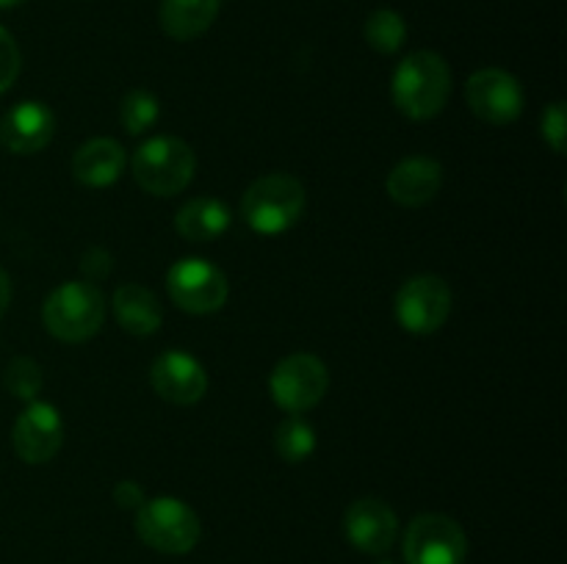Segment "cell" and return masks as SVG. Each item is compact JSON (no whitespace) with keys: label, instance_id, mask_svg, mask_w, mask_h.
<instances>
[{"label":"cell","instance_id":"obj_14","mask_svg":"<svg viewBox=\"0 0 567 564\" xmlns=\"http://www.w3.org/2000/svg\"><path fill=\"white\" fill-rule=\"evenodd\" d=\"M55 114L39 100H22L0 119V144L14 155H33L53 142Z\"/></svg>","mask_w":567,"mask_h":564},{"label":"cell","instance_id":"obj_24","mask_svg":"<svg viewBox=\"0 0 567 564\" xmlns=\"http://www.w3.org/2000/svg\"><path fill=\"white\" fill-rule=\"evenodd\" d=\"M20 66H22L20 48H17L14 36L0 25V94L9 92L11 83H14L17 75H20Z\"/></svg>","mask_w":567,"mask_h":564},{"label":"cell","instance_id":"obj_12","mask_svg":"<svg viewBox=\"0 0 567 564\" xmlns=\"http://www.w3.org/2000/svg\"><path fill=\"white\" fill-rule=\"evenodd\" d=\"M150 385L164 401L175 404V407H192V404L203 401L208 393V374L197 357L175 348V352H164L161 357H155L153 368H150Z\"/></svg>","mask_w":567,"mask_h":564},{"label":"cell","instance_id":"obj_1","mask_svg":"<svg viewBox=\"0 0 567 564\" xmlns=\"http://www.w3.org/2000/svg\"><path fill=\"white\" fill-rule=\"evenodd\" d=\"M396 108L408 119L426 122L441 114L452 94V70L446 59L432 50H415L399 61L391 81Z\"/></svg>","mask_w":567,"mask_h":564},{"label":"cell","instance_id":"obj_25","mask_svg":"<svg viewBox=\"0 0 567 564\" xmlns=\"http://www.w3.org/2000/svg\"><path fill=\"white\" fill-rule=\"evenodd\" d=\"M565 136H567L565 103L563 100H557V103H551L546 111H543V138L551 144L554 153L565 155Z\"/></svg>","mask_w":567,"mask_h":564},{"label":"cell","instance_id":"obj_28","mask_svg":"<svg viewBox=\"0 0 567 564\" xmlns=\"http://www.w3.org/2000/svg\"><path fill=\"white\" fill-rule=\"evenodd\" d=\"M9 302H11V280L9 274H6L3 265H0V318H3L6 310H9Z\"/></svg>","mask_w":567,"mask_h":564},{"label":"cell","instance_id":"obj_4","mask_svg":"<svg viewBox=\"0 0 567 564\" xmlns=\"http://www.w3.org/2000/svg\"><path fill=\"white\" fill-rule=\"evenodd\" d=\"M133 177L153 197H175L197 171V155L183 138L153 136L133 153Z\"/></svg>","mask_w":567,"mask_h":564},{"label":"cell","instance_id":"obj_18","mask_svg":"<svg viewBox=\"0 0 567 564\" xmlns=\"http://www.w3.org/2000/svg\"><path fill=\"white\" fill-rule=\"evenodd\" d=\"M221 0H161L158 20L166 36L192 42L216 22Z\"/></svg>","mask_w":567,"mask_h":564},{"label":"cell","instance_id":"obj_21","mask_svg":"<svg viewBox=\"0 0 567 564\" xmlns=\"http://www.w3.org/2000/svg\"><path fill=\"white\" fill-rule=\"evenodd\" d=\"M365 42L382 55H393L404 48L408 42V22L402 20V14L393 9H377L374 14L365 20Z\"/></svg>","mask_w":567,"mask_h":564},{"label":"cell","instance_id":"obj_26","mask_svg":"<svg viewBox=\"0 0 567 564\" xmlns=\"http://www.w3.org/2000/svg\"><path fill=\"white\" fill-rule=\"evenodd\" d=\"M81 269H83V274H86V282L103 280V276L111 274V254L105 252L103 247L89 249L81 260Z\"/></svg>","mask_w":567,"mask_h":564},{"label":"cell","instance_id":"obj_29","mask_svg":"<svg viewBox=\"0 0 567 564\" xmlns=\"http://www.w3.org/2000/svg\"><path fill=\"white\" fill-rule=\"evenodd\" d=\"M22 0H0V9H11V6H20Z\"/></svg>","mask_w":567,"mask_h":564},{"label":"cell","instance_id":"obj_3","mask_svg":"<svg viewBox=\"0 0 567 564\" xmlns=\"http://www.w3.org/2000/svg\"><path fill=\"white\" fill-rule=\"evenodd\" d=\"M44 330L61 343H83L105 321V296L94 282L70 280L55 288L42 304Z\"/></svg>","mask_w":567,"mask_h":564},{"label":"cell","instance_id":"obj_13","mask_svg":"<svg viewBox=\"0 0 567 564\" xmlns=\"http://www.w3.org/2000/svg\"><path fill=\"white\" fill-rule=\"evenodd\" d=\"M343 534L360 553L382 556L396 542V512L385 501H380V498H360L343 514Z\"/></svg>","mask_w":567,"mask_h":564},{"label":"cell","instance_id":"obj_9","mask_svg":"<svg viewBox=\"0 0 567 564\" xmlns=\"http://www.w3.org/2000/svg\"><path fill=\"white\" fill-rule=\"evenodd\" d=\"M465 556H468L465 531L449 514H419L404 531V562L408 564H463Z\"/></svg>","mask_w":567,"mask_h":564},{"label":"cell","instance_id":"obj_30","mask_svg":"<svg viewBox=\"0 0 567 564\" xmlns=\"http://www.w3.org/2000/svg\"><path fill=\"white\" fill-rule=\"evenodd\" d=\"M377 564H393V562H377Z\"/></svg>","mask_w":567,"mask_h":564},{"label":"cell","instance_id":"obj_11","mask_svg":"<svg viewBox=\"0 0 567 564\" xmlns=\"http://www.w3.org/2000/svg\"><path fill=\"white\" fill-rule=\"evenodd\" d=\"M11 446L25 464H48L64 446V420L48 401H31L11 429Z\"/></svg>","mask_w":567,"mask_h":564},{"label":"cell","instance_id":"obj_5","mask_svg":"<svg viewBox=\"0 0 567 564\" xmlns=\"http://www.w3.org/2000/svg\"><path fill=\"white\" fill-rule=\"evenodd\" d=\"M136 531L144 545L172 556L194 551L203 536L197 512L186 501L169 495L150 498L136 509Z\"/></svg>","mask_w":567,"mask_h":564},{"label":"cell","instance_id":"obj_19","mask_svg":"<svg viewBox=\"0 0 567 564\" xmlns=\"http://www.w3.org/2000/svg\"><path fill=\"white\" fill-rule=\"evenodd\" d=\"M233 213L221 199L216 197H197L183 205L175 216V227L186 241H216L230 230Z\"/></svg>","mask_w":567,"mask_h":564},{"label":"cell","instance_id":"obj_15","mask_svg":"<svg viewBox=\"0 0 567 564\" xmlns=\"http://www.w3.org/2000/svg\"><path fill=\"white\" fill-rule=\"evenodd\" d=\"M443 166L430 155H410L399 160L388 175V197L402 208H421L441 194Z\"/></svg>","mask_w":567,"mask_h":564},{"label":"cell","instance_id":"obj_10","mask_svg":"<svg viewBox=\"0 0 567 564\" xmlns=\"http://www.w3.org/2000/svg\"><path fill=\"white\" fill-rule=\"evenodd\" d=\"M465 100L474 116H480L487 125H509L524 114V88H520L518 77L509 72L496 70H480L468 77L465 83Z\"/></svg>","mask_w":567,"mask_h":564},{"label":"cell","instance_id":"obj_20","mask_svg":"<svg viewBox=\"0 0 567 564\" xmlns=\"http://www.w3.org/2000/svg\"><path fill=\"white\" fill-rule=\"evenodd\" d=\"M275 451L282 462H308L316 451V429L302 415H288L275 429Z\"/></svg>","mask_w":567,"mask_h":564},{"label":"cell","instance_id":"obj_22","mask_svg":"<svg viewBox=\"0 0 567 564\" xmlns=\"http://www.w3.org/2000/svg\"><path fill=\"white\" fill-rule=\"evenodd\" d=\"M161 116V103L153 92L147 88H131V92L122 97V108H120V119L122 127H125L131 136H142L147 133L150 127L158 122Z\"/></svg>","mask_w":567,"mask_h":564},{"label":"cell","instance_id":"obj_7","mask_svg":"<svg viewBox=\"0 0 567 564\" xmlns=\"http://www.w3.org/2000/svg\"><path fill=\"white\" fill-rule=\"evenodd\" d=\"M166 291L183 313L210 315L225 307L230 285L219 265L205 258H181L166 271Z\"/></svg>","mask_w":567,"mask_h":564},{"label":"cell","instance_id":"obj_2","mask_svg":"<svg viewBox=\"0 0 567 564\" xmlns=\"http://www.w3.org/2000/svg\"><path fill=\"white\" fill-rule=\"evenodd\" d=\"M305 213V186L293 175H264L244 191L241 216L258 236H282Z\"/></svg>","mask_w":567,"mask_h":564},{"label":"cell","instance_id":"obj_8","mask_svg":"<svg viewBox=\"0 0 567 564\" xmlns=\"http://www.w3.org/2000/svg\"><path fill=\"white\" fill-rule=\"evenodd\" d=\"M393 313L410 335H432L441 330L452 313V288L443 276L419 274L410 276L396 293Z\"/></svg>","mask_w":567,"mask_h":564},{"label":"cell","instance_id":"obj_16","mask_svg":"<svg viewBox=\"0 0 567 564\" xmlns=\"http://www.w3.org/2000/svg\"><path fill=\"white\" fill-rule=\"evenodd\" d=\"M125 147L116 138H89L72 155V177L86 188H109L125 171Z\"/></svg>","mask_w":567,"mask_h":564},{"label":"cell","instance_id":"obj_27","mask_svg":"<svg viewBox=\"0 0 567 564\" xmlns=\"http://www.w3.org/2000/svg\"><path fill=\"white\" fill-rule=\"evenodd\" d=\"M114 501L120 509H138L144 501H147V498H144L142 484H136V481L127 479V481H120V484L114 487Z\"/></svg>","mask_w":567,"mask_h":564},{"label":"cell","instance_id":"obj_23","mask_svg":"<svg viewBox=\"0 0 567 564\" xmlns=\"http://www.w3.org/2000/svg\"><path fill=\"white\" fill-rule=\"evenodd\" d=\"M3 385L6 390H9L14 398H20V401H28V404L37 401L39 390H42L44 385L42 368H39L37 359L14 357L3 374Z\"/></svg>","mask_w":567,"mask_h":564},{"label":"cell","instance_id":"obj_6","mask_svg":"<svg viewBox=\"0 0 567 564\" xmlns=\"http://www.w3.org/2000/svg\"><path fill=\"white\" fill-rule=\"evenodd\" d=\"M330 387L327 365L316 354L297 352L282 357L269 376L271 401L288 415H302L324 398Z\"/></svg>","mask_w":567,"mask_h":564},{"label":"cell","instance_id":"obj_17","mask_svg":"<svg viewBox=\"0 0 567 564\" xmlns=\"http://www.w3.org/2000/svg\"><path fill=\"white\" fill-rule=\"evenodd\" d=\"M114 315L116 324L127 332V335L147 337L155 335L164 324V307H161L158 296L150 288L136 285H122L114 293Z\"/></svg>","mask_w":567,"mask_h":564}]
</instances>
